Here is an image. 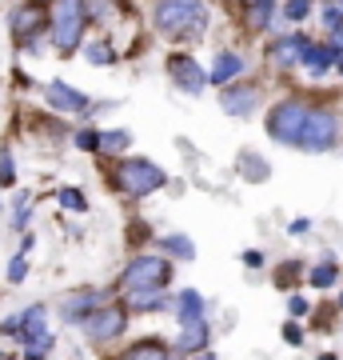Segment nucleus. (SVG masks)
Listing matches in <instances>:
<instances>
[{
	"instance_id": "nucleus-1",
	"label": "nucleus",
	"mask_w": 343,
	"mask_h": 360,
	"mask_svg": "<svg viewBox=\"0 0 343 360\" xmlns=\"http://www.w3.org/2000/svg\"><path fill=\"white\" fill-rule=\"evenodd\" d=\"M152 25L160 32L191 40V37H200L203 25H208V8H203V0H156Z\"/></svg>"
},
{
	"instance_id": "nucleus-2",
	"label": "nucleus",
	"mask_w": 343,
	"mask_h": 360,
	"mask_svg": "<svg viewBox=\"0 0 343 360\" xmlns=\"http://www.w3.org/2000/svg\"><path fill=\"white\" fill-rule=\"evenodd\" d=\"M168 281H172V260H168V257H152V252L128 260L124 272H120V288H124L128 296H136V292H164Z\"/></svg>"
},
{
	"instance_id": "nucleus-3",
	"label": "nucleus",
	"mask_w": 343,
	"mask_h": 360,
	"mask_svg": "<svg viewBox=\"0 0 343 360\" xmlns=\"http://www.w3.org/2000/svg\"><path fill=\"white\" fill-rule=\"evenodd\" d=\"M164 168H156L152 160H120L116 168V184H120V193L132 196V200H144V196H152L156 188H164Z\"/></svg>"
},
{
	"instance_id": "nucleus-4",
	"label": "nucleus",
	"mask_w": 343,
	"mask_h": 360,
	"mask_svg": "<svg viewBox=\"0 0 343 360\" xmlns=\"http://www.w3.org/2000/svg\"><path fill=\"white\" fill-rule=\"evenodd\" d=\"M307 116H311V108H307L304 101L276 104V108L267 112V136H271L276 144H295V148H300V136H304Z\"/></svg>"
},
{
	"instance_id": "nucleus-5",
	"label": "nucleus",
	"mask_w": 343,
	"mask_h": 360,
	"mask_svg": "<svg viewBox=\"0 0 343 360\" xmlns=\"http://www.w3.org/2000/svg\"><path fill=\"white\" fill-rule=\"evenodd\" d=\"M84 25H88V8H84V0H60V8H56V16H52V40H56L60 56H68V52L80 44Z\"/></svg>"
},
{
	"instance_id": "nucleus-6",
	"label": "nucleus",
	"mask_w": 343,
	"mask_h": 360,
	"mask_svg": "<svg viewBox=\"0 0 343 360\" xmlns=\"http://www.w3.org/2000/svg\"><path fill=\"white\" fill-rule=\"evenodd\" d=\"M335 144H339V116L331 108H311L304 136H300V148L304 153H331Z\"/></svg>"
},
{
	"instance_id": "nucleus-7",
	"label": "nucleus",
	"mask_w": 343,
	"mask_h": 360,
	"mask_svg": "<svg viewBox=\"0 0 343 360\" xmlns=\"http://www.w3.org/2000/svg\"><path fill=\"white\" fill-rule=\"evenodd\" d=\"M124 328H128V316H124V309H116V304H104L96 316L84 321V336H88L92 345H108V340H116Z\"/></svg>"
},
{
	"instance_id": "nucleus-8",
	"label": "nucleus",
	"mask_w": 343,
	"mask_h": 360,
	"mask_svg": "<svg viewBox=\"0 0 343 360\" xmlns=\"http://www.w3.org/2000/svg\"><path fill=\"white\" fill-rule=\"evenodd\" d=\"M100 309H104V292H96V288H84V292H72V296L60 304V321L84 324L88 316H96Z\"/></svg>"
},
{
	"instance_id": "nucleus-9",
	"label": "nucleus",
	"mask_w": 343,
	"mask_h": 360,
	"mask_svg": "<svg viewBox=\"0 0 343 360\" xmlns=\"http://www.w3.org/2000/svg\"><path fill=\"white\" fill-rule=\"evenodd\" d=\"M168 72L176 80V89L188 92V96H200L203 84H208V72H203L191 56H172V60H168Z\"/></svg>"
},
{
	"instance_id": "nucleus-10",
	"label": "nucleus",
	"mask_w": 343,
	"mask_h": 360,
	"mask_svg": "<svg viewBox=\"0 0 343 360\" xmlns=\"http://www.w3.org/2000/svg\"><path fill=\"white\" fill-rule=\"evenodd\" d=\"M208 345H212V328H208V321H191V324H180L176 333V352L180 356H200V352H208Z\"/></svg>"
},
{
	"instance_id": "nucleus-11",
	"label": "nucleus",
	"mask_w": 343,
	"mask_h": 360,
	"mask_svg": "<svg viewBox=\"0 0 343 360\" xmlns=\"http://www.w3.org/2000/svg\"><path fill=\"white\" fill-rule=\"evenodd\" d=\"M44 96H48V104L56 112H88V96L80 89H72V84H64V80H52L44 89Z\"/></svg>"
},
{
	"instance_id": "nucleus-12",
	"label": "nucleus",
	"mask_w": 343,
	"mask_h": 360,
	"mask_svg": "<svg viewBox=\"0 0 343 360\" xmlns=\"http://www.w3.org/2000/svg\"><path fill=\"white\" fill-rule=\"evenodd\" d=\"M255 104H260V92L248 89V84H236V89L220 92V108H224L228 116H252Z\"/></svg>"
},
{
	"instance_id": "nucleus-13",
	"label": "nucleus",
	"mask_w": 343,
	"mask_h": 360,
	"mask_svg": "<svg viewBox=\"0 0 343 360\" xmlns=\"http://www.w3.org/2000/svg\"><path fill=\"white\" fill-rule=\"evenodd\" d=\"M243 68H248V65H243L240 52L224 49V52H216V65H212V72H208V84H224V89H228V84L240 77Z\"/></svg>"
},
{
	"instance_id": "nucleus-14",
	"label": "nucleus",
	"mask_w": 343,
	"mask_h": 360,
	"mask_svg": "<svg viewBox=\"0 0 343 360\" xmlns=\"http://www.w3.org/2000/svg\"><path fill=\"white\" fill-rule=\"evenodd\" d=\"M311 44L307 37H280L276 44H271V60L280 68H292V65H300L304 60V49Z\"/></svg>"
},
{
	"instance_id": "nucleus-15",
	"label": "nucleus",
	"mask_w": 343,
	"mask_h": 360,
	"mask_svg": "<svg viewBox=\"0 0 343 360\" xmlns=\"http://www.w3.org/2000/svg\"><path fill=\"white\" fill-rule=\"evenodd\" d=\"M120 360H180L176 348H168L164 340H136V345L124 348Z\"/></svg>"
},
{
	"instance_id": "nucleus-16",
	"label": "nucleus",
	"mask_w": 343,
	"mask_h": 360,
	"mask_svg": "<svg viewBox=\"0 0 343 360\" xmlns=\"http://www.w3.org/2000/svg\"><path fill=\"white\" fill-rule=\"evenodd\" d=\"M172 312H176L180 324H191V321H203L208 304H203V296L196 292V288H184V292H176V304H172Z\"/></svg>"
},
{
	"instance_id": "nucleus-17",
	"label": "nucleus",
	"mask_w": 343,
	"mask_h": 360,
	"mask_svg": "<svg viewBox=\"0 0 343 360\" xmlns=\"http://www.w3.org/2000/svg\"><path fill=\"white\" fill-rule=\"evenodd\" d=\"M335 60H339V56L331 52V44H307V49H304V60H300V65H304L311 77H323V72H328Z\"/></svg>"
},
{
	"instance_id": "nucleus-18",
	"label": "nucleus",
	"mask_w": 343,
	"mask_h": 360,
	"mask_svg": "<svg viewBox=\"0 0 343 360\" xmlns=\"http://www.w3.org/2000/svg\"><path fill=\"white\" fill-rule=\"evenodd\" d=\"M236 168H240V176L248 180V184H264V180L271 176V168H267V160L260 153H240Z\"/></svg>"
},
{
	"instance_id": "nucleus-19",
	"label": "nucleus",
	"mask_w": 343,
	"mask_h": 360,
	"mask_svg": "<svg viewBox=\"0 0 343 360\" xmlns=\"http://www.w3.org/2000/svg\"><path fill=\"white\" fill-rule=\"evenodd\" d=\"M156 248H160L164 257H176V260H191V257H196V245H191L188 236H180V232L160 236V240H156Z\"/></svg>"
},
{
	"instance_id": "nucleus-20",
	"label": "nucleus",
	"mask_w": 343,
	"mask_h": 360,
	"mask_svg": "<svg viewBox=\"0 0 343 360\" xmlns=\"http://www.w3.org/2000/svg\"><path fill=\"white\" fill-rule=\"evenodd\" d=\"M128 300H132L136 312H168L176 304V296H164V292H136V296H128Z\"/></svg>"
},
{
	"instance_id": "nucleus-21",
	"label": "nucleus",
	"mask_w": 343,
	"mask_h": 360,
	"mask_svg": "<svg viewBox=\"0 0 343 360\" xmlns=\"http://www.w3.org/2000/svg\"><path fill=\"white\" fill-rule=\"evenodd\" d=\"M335 281H339V264H335V260H319L316 269L307 272V284H311V288H331Z\"/></svg>"
},
{
	"instance_id": "nucleus-22",
	"label": "nucleus",
	"mask_w": 343,
	"mask_h": 360,
	"mask_svg": "<svg viewBox=\"0 0 343 360\" xmlns=\"http://www.w3.org/2000/svg\"><path fill=\"white\" fill-rule=\"evenodd\" d=\"M271 16H276V0H252V8H248V25L252 28H267Z\"/></svg>"
},
{
	"instance_id": "nucleus-23",
	"label": "nucleus",
	"mask_w": 343,
	"mask_h": 360,
	"mask_svg": "<svg viewBox=\"0 0 343 360\" xmlns=\"http://www.w3.org/2000/svg\"><path fill=\"white\" fill-rule=\"evenodd\" d=\"M56 205L68 208V212H88V200H84V193H80V188H72V184L56 193Z\"/></svg>"
},
{
	"instance_id": "nucleus-24",
	"label": "nucleus",
	"mask_w": 343,
	"mask_h": 360,
	"mask_svg": "<svg viewBox=\"0 0 343 360\" xmlns=\"http://www.w3.org/2000/svg\"><path fill=\"white\" fill-rule=\"evenodd\" d=\"M132 148V132L128 129H108L104 132V153H128Z\"/></svg>"
},
{
	"instance_id": "nucleus-25",
	"label": "nucleus",
	"mask_w": 343,
	"mask_h": 360,
	"mask_svg": "<svg viewBox=\"0 0 343 360\" xmlns=\"http://www.w3.org/2000/svg\"><path fill=\"white\" fill-rule=\"evenodd\" d=\"M76 148H80V153H100V148H104V132L80 129V132H76Z\"/></svg>"
},
{
	"instance_id": "nucleus-26",
	"label": "nucleus",
	"mask_w": 343,
	"mask_h": 360,
	"mask_svg": "<svg viewBox=\"0 0 343 360\" xmlns=\"http://www.w3.org/2000/svg\"><path fill=\"white\" fill-rule=\"evenodd\" d=\"M84 56H88V65H108L112 60V44L108 40H92L88 49H84Z\"/></svg>"
},
{
	"instance_id": "nucleus-27",
	"label": "nucleus",
	"mask_w": 343,
	"mask_h": 360,
	"mask_svg": "<svg viewBox=\"0 0 343 360\" xmlns=\"http://www.w3.org/2000/svg\"><path fill=\"white\" fill-rule=\"evenodd\" d=\"M36 25H40V16H36V13H25V8H16V13H13V32H16L20 40H25V28L32 32Z\"/></svg>"
},
{
	"instance_id": "nucleus-28",
	"label": "nucleus",
	"mask_w": 343,
	"mask_h": 360,
	"mask_svg": "<svg viewBox=\"0 0 343 360\" xmlns=\"http://www.w3.org/2000/svg\"><path fill=\"white\" fill-rule=\"evenodd\" d=\"M25 276H28V257L16 252V257L8 260V284H25Z\"/></svg>"
},
{
	"instance_id": "nucleus-29",
	"label": "nucleus",
	"mask_w": 343,
	"mask_h": 360,
	"mask_svg": "<svg viewBox=\"0 0 343 360\" xmlns=\"http://www.w3.org/2000/svg\"><path fill=\"white\" fill-rule=\"evenodd\" d=\"M307 13H311V0H288V4H283V16H288V20H304Z\"/></svg>"
},
{
	"instance_id": "nucleus-30",
	"label": "nucleus",
	"mask_w": 343,
	"mask_h": 360,
	"mask_svg": "<svg viewBox=\"0 0 343 360\" xmlns=\"http://www.w3.org/2000/svg\"><path fill=\"white\" fill-rule=\"evenodd\" d=\"M0 184L8 188V184H16V168H13V156L0 153Z\"/></svg>"
},
{
	"instance_id": "nucleus-31",
	"label": "nucleus",
	"mask_w": 343,
	"mask_h": 360,
	"mask_svg": "<svg viewBox=\"0 0 343 360\" xmlns=\"http://www.w3.org/2000/svg\"><path fill=\"white\" fill-rule=\"evenodd\" d=\"M28 217H32V205H28V196H20V200H16V208H13V224H16V229H25Z\"/></svg>"
},
{
	"instance_id": "nucleus-32",
	"label": "nucleus",
	"mask_w": 343,
	"mask_h": 360,
	"mask_svg": "<svg viewBox=\"0 0 343 360\" xmlns=\"http://www.w3.org/2000/svg\"><path fill=\"white\" fill-rule=\"evenodd\" d=\"M323 25H328L331 32H339V28H343V13L335 8V4H328V8H323Z\"/></svg>"
},
{
	"instance_id": "nucleus-33",
	"label": "nucleus",
	"mask_w": 343,
	"mask_h": 360,
	"mask_svg": "<svg viewBox=\"0 0 343 360\" xmlns=\"http://www.w3.org/2000/svg\"><path fill=\"white\" fill-rule=\"evenodd\" d=\"M295 276H300V269H295V260H288V269L276 272V284H280V288H288V284H292Z\"/></svg>"
},
{
	"instance_id": "nucleus-34",
	"label": "nucleus",
	"mask_w": 343,
	"mask_h": 360,
	"mask_svg": "<svg viewBox=\"0 0 343 360\" xmlns=\"http://www.w3.org/2000/svg\"><path fill=\"white\" fill-rule=\"evenodd\" d=\"M283 340H288V345H304V328H300L295 321H288L283 324Z\"/></svg>"
},
{
	"instance_id": "nucleus-35",
	"label": "nucleus",
	"mask_w": 343,
	"mask_h": 360,
	"mask_svg": "<svg viewBox=\"0 0 343 360\" xmlns=\"http://www.w3.org/2000/svg\"><path fill=\"white\" fill-rule=\"evenodd\" d=\"M0 333L4 336H20V312H16V316H4V321H0Z\"/></svg>"
},
{
	"instance_id": "nucleus-36",
	"label": "nucleus",
	"mask_w": 343,
	"mask_h": 360,
	"mask_svg": "<svg viewBox=\"0 0 343 360\" xmlns=\"http://www.w3.org/2000/svg\"><path fill=\"white\" fill-rule=\"evenodd\" d=\"M243 264H248V269H264V252H260V248H248V252H243Z\"/></svg>"
},
{
	"instance_id": "nucleus-37",
	"label": "nucleus",
	"mask_w": 343,
	"mask_h": 360,
	"mask_svg": "<svg viewBox=\"0 0 343 360\" xmlns=\"http://www.w3.org/2000/svg\"><path fill=\"white\" fill-rule=\"evenodd\" d=\"M288 309H292V316H307V309H311V304H307L304 296H292V300H288Z\"/></svg>"
},
{
	"instance_id": "nucleus-38",
	"label": "nucleus",
	"mask_w": 343,
	"mask_h": 360,
	"mask_svg": "<svg viewBox=\"0 0 343 360\" xmlns=\"http://www.w3.org/2000/svg\"><path fill=\"white\" fill-rule=\"evenodd\" d=\"M307 229H311V220H292V224H288V232H292V236H307Z\"/></svg>"
},
{
	"instance_id": "nucleus-39",
	"label": "nucleus",
	"mask_w": 343,
	"mask_h": 360,
	"mask_svg": "<svg viewBox=\"0 0 343 360\" xmlns=\"http://www.w3.org/2000/svg\"><path fill=\"white\" fill-rule=\"evenodd\" d=\"M196 360H216V352H200V356H196Z\"/></svg>"
},
{
	"instance_id": "nucleus-40",
	"label": "nucleus",
	"mask_w": 343,
	"mask_h": 360,
	"mask_svg": "<svg viewBox=\"0 0 343 360\" xmlns=\"http://www.w3.org/2000/svg\"><path fill=\"white\" fill-rule=\"evenodd\" d=\"M319 360H339V356H335V352H323V356H319Z\"/></svg>"
},
{
	"instance_id": "nucleus-41",
	"label": "nucleus",
	"mask_w": 343,
	"mask_h": 360,
	"mask_svg": "<svg viewBox=\"0 0 343 360\" xmlns=\"http://www.w3.org/2000/svg\"><path fill=\"white\" fill-rule=\"evenodd\" d=\"M335 8H339V13H343V0H335Z\"/></svg>"
},
{
	"instance_id": "nucleus-42",
	"label": "nucleus",
	"mask_w": 343,
	"mask_h": 360,
	"mask_svg": "<svg viewBox=\"0 0 343 360\" xmlns=\"http://www.w3.org/2000/svg\"><path fill=\"white\" fill-rule=\"evenodd\" d=\"M0 360H4V348H0Z\"/></svg>"
},
{
	"instance_id": "nucleus-43",
	"label": "nucleus",
	"mask_w": 343,
	"mask_h": 360,
	"mask_svg": "<svg viewBox=\"0 0 343 360\" xmlns=\"http://www.w3.org/2000/svg\"><path fill=\"white\" fill-rule=\"evenodd\" d=\"M339 309H343V296H339Z\"/></svg>"
}]
</instances>
